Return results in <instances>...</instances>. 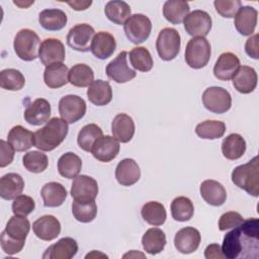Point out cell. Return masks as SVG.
<instances>
[{"instance_id":"52","label":"cell","mask_w":259,"mask_h":259,"mask_svg":"<svg viewBox=\"0 0 259 259\" xmlns=\"http://www.w3.org/2000/svg\"><path fill=\"white\" fill-rule=\"evenodd\" d=\"M14 149L12 146L3 140L0 141V167H6L7 165L11 164L14 157Z\"/></svg>"},{"instance_id":"45","label":"cell","mask_w":259,"mask_h":259,"mask_svg":"<svg viewBox=\"0 0 259 259\" xmlns=\"http://www.w3.org/2000/svg\"><path fill=\"white\" fill-rule=\"evenodd\" d=\"M130 61L132 66L140 72H149L154 65L151 53L145 47H136L130 54Z\"/></svg>"},{"instance_id":"13","label":"cell","mask_w":259,"mask_h":259,"mask_svg":"<svg viewBox=\"0 0 259 259\" xmlns=\"http://www.w3.org/2000/svg\"><path fill=\"white\" fill-rule=\"evenodd\" d=\"M40 62L46 66L63 63L66 58L65 47L63 42L54 37L46 38L41 41L38 52Z\"/></svg>"},{"instance_id":"48","label":"cell","mask_w":259,"mask_h":259,"mask_svg":"<svg viewBox=\"0 0 259 259\" xmlns=\"http://www.w3.org/2000/svg\"><path fill=\"white\" fill-rule=\"evenodd\" d=\"M35 208V202L32 197L20 194L13 199L12 202V211L15 215L26 217L31 213Z\"/></svg>"},{"instance_id":"24","label":"cell","mask_w":259,"mask_h":259,"mask_svg":"<svg viewBox=\"0 0 259 259\" xmlns=\"http://www.w3.org/2000/svg\"><path fill=\"white\" fill-rule=\"evenodd\" d=\"M257 73L255 69L249 66H240L233 77V86L242 94L253 92L257 86Z\"/></svg>"},{"instance_id":"19","label":"cell","mask_w":259,"mask_h":259,"mask_svg":"<svg viewBox=\"0 0 259 259\" xmlns=\"http://www.w3.org/2000/svg\"><path fill=\"white\" fill-rule=\"evenodd\" d=\"M52 108L45 98H37L32 101L24 110V119L31 125H40L50 120Z\"/></svg>"},{"instance_id":"12","label":"cell","mask_w":259,"mask_h":259,"mask_svg":"<svg viewBox=\"0 0 259 259\" xmlns=\"http://www.w3.org/2000/svg\"><path fill=\"white\" fill-rule=\"evenodd\" d=\"M185 31L193 36L205 37L211 29L212 20L209 14L203 10H193L184 19Z\"/></svg>"},{"instance_id":"22","label":"cell","mask_w":259,"mask_h":259,"mask_svg":"<svg viewBox=\"0 0 259 259\" xmlns=\"http://www.w3.org/2000/svg\"><path fill=\"white\" fill-rule=\"evenodd\" d=\"M141 170L138 163L131 158L121 160L115 168V178L122 186H132L139 181Z\"/></svg>"},{"instance_id":"46","label":"cell","mask_w":259,"mask_h":259,"mask_svg":"<svg viewBox=\"0 0 259 259\" xmlns=\"http://www.w3.org/2000/svg\"><path fill=\"white\" fill-rule=\"evenodd\" d=\"M0 85L9 91H18L25 85V78L16 69H4L0 73Z\"/></svg>"},{"instance_id":"8","label":"cell","mask_w":259,"mask_h":259,"mask_svg":"<svg viewBox=\"0 0 259 259\" xmlns=\"http://www.w3.org/2000/svg\"><path fill=\"white\" fill-rule=\"evenodd\" d=\"M201 100L207 110L217 114L227 112L232 106L231 94L223 87L212 86L206 88L202 93Z\"/></svg>"},{"instance_id":"20","label":"cell","mask_w":259,"mask_h":259,"mask_svg":"<svg viewBox=\"0 0 259 259\" xmlns=\"http://www.w3.org/2000/svg\"><path fill=\"white\" fill-rule=\"evenodd\" d=\"M78 252L76 240L70 237L62 238L51 245L42 254L44 259H71Z\"/></svg>"},{"instance_id":"41","label":"cell","mask_w":259,"mask_h":259,"mask_svg":"<svg viewBox=\"0 0 259 259\" xmlns=\"http://www.w3.org/2000/svg\"><path fill=\"white\" fill-rule=\"evenodd\" d=\"M171 214L177 222L189 221L194 213V206L192 201L185 196L175 197L171 202Z\"/></svg>"},{"instance_id":"4","label":"cell","mask_w":259,"mask_h":259,"mask_svg":"<svg viewBox=\"0 0 259 259\" xmlns=\"http://www.w3.org/2000/svg\"><path fill=\"white\" fill-rule=\"evenodd\" d=\"M40 47L39 36L31 29L23 28L19 30L13 41L16 56L25 62H30L38 57Z\"/></svg>"},{"instance_id":"40","label":"cell","mask_w":259,"mask_h":259,"mask_svg":"<svg viewBox=\"0 0 259 259\" xmlns=\"http://www.w3.org/2000/svg\"><path fill=\"white\" fill-rule=\"evenodd\" d=\"M30 230V223L25 217L13 215L6 224L4 233L15 240L25 242V239Z\"/></svg>"},{"instance_id":"15","label":"cell","mask_w":259,"mask_h":259,"mask_svg":"<svg viewBox=\"0 0 259 259\" xmlns=\"http://www.w3.org/2000/svg\"><path fill=\"white\" fill-rule=\"evenodd\" d=\"M201 241L200 233L193 227H185L179 230L174 237V246L182 254H190L197 250Z\"/></svg>"},{"instance_id":"17","label":"cell","mask_w":259,"mask_h":259,"mask_svg":"<svg viewBox=\"0 0 259 259\" xmlns=\"http://www.w3.org/2000/svg\"><path fill=\"white\" fill-rule=\"evenodd\" d=\"M240 67L239 58L231 53H223L213 66V75L221 81H229L233 79Z\"/></svg>"},{"instance_id":"7","label":"cell","mask_w":259,"mask_h":259,"mask_svg":"<svg viewBox=\"0 0 259 259\" xmlns=\"http://www.w3.org/2000/svg\"><path fill=\"white\" fill-rule=\"evenodd\" d=\"M123 30L131 42L140 45L149 38L152 30V22L148 16L142 13L133 14L124 22Z\"/></svg>"},{"instance_id":"33","label":"cell","mask_w":259,"mask_h":259,"mask_svg":"<svg viewBox=\"0 0 259 259\" xmlns=\"http://www.w3.org/2000/svg\"><path fill=\"white\" fill-rule=\"evenodd\" d=\"M189 4L183 0H168L163 6V15L172 24H180L189 14Z\"/></svg>"},{"instance_id":"38","label":"cell","mask_w":259,"mask_h":259,"mask_svg":"<svg viewBox=\"0 0 259 259\" xmlns=\"http://www.w3.org/2000/svg\"><path fill=\"white\" fill-rule=\"evenodd\" d=\"M69 83L76 87H89L94 81V72L86 64H76L69 70Z\"/></svg>"},{"instance_id":"5","label":"cell","mask_w":259,"mask_h":259,"mask_svg":"<svg viewBox=\"0 0 259 259\" xmlns=\"http://www.w3.org/2000/svg\"><path fill=\"white\" fill-rule=\"evenodd\" d=\"M210 44L205 37L197 36L188 40L185 48V62L192 69H201L210 59Z\"/></svg>"},{"instance_id":"49","label":"cell","mask_w":259,"mask_h":259,"mask_svg":"<svg viewBox=\"0 0 259 259\" xmlns=\"http://www.w3.org/2000/svg\"><path fill=\"white\" fill-rule=\"evenodd\" d=\"M217 12L225 18H233L242 6L240 0H215L213 2Z\"/></svg>"},{"instance_id":"2","label":"cell","mask_w":259,"mask_h":259,"mask_svg":"<svg viewBox=\"0 0 259 259\" xmlns=\"http://www.w3.org/2000/svg\"><path fill=\"white\" fill-rule=\"evenodd\" d=\"M68 123L60 117L51 118L45 126L33 133L34 147L50 152L59 147L68 135Z\"/></svg>"},{"instance_id":"34","label":"cell","mask_w":259,"mask_h":259,"mask_svg":"<svg viewBox=\"0 0 259 259\" xmlns=\"http://www.w3.org/2000/svg\"><path fill=\"white\" fill-rule=\"evenodd\" d=\"M142 245L147 253L156 255L164 250L166 245V235L159 228H151L143 235Z\"/></svg>"},{"instance_id":"54","label":"cell","mask_w":259,"mask_h":259,"mask_svg":"<svg viewBox=\"0 0 259 259\" xmlns=\"http://www.w3.org/2000/svg\"><path fill=\"white\" fill-rule=\"evenodd\" d=\"M204 257L206 259H222L225 258L222 252V247L219 244H210L204 250Z\"/></svg>"},{"instance_id":"55","label":"cell","mask_w":259,"mask_h":259,"mask_svg":"<svg viewBox=\"0 0 259 259\" xmlns=\"http://www.w3.org/2000/svg\"><path fill=\"white\" fill-rule=\"evenodd\" d=\"M67 4L70 5L74 10L81 11V10H86L92 4V1H73V2H67Z\"/></svg>"},{"instance_id":"50","label":"cell","mask_w":259,"mask_h":259,"mask_svg":"<svg viewBox=\"0 0 259 259\" xmlns=\"http://www.w3.org/2000/svg\"><path fill=\"white\" fill-rule=\"evenodd\" d=\"M0 243H1V248H2L3 252L8 255H14L16 253H19L23 249L24 244H25V242H23V241H18V240L8 237L4 233V231L1 233Z\"/></svg>"},{"instance_id":"35","label":"cell","mask_w":259,"mask_h":259,"mask_svg":"<svg viewBox=\"0 0 259 259\" xmlns=\"http://www.w3.org/2000/svg\"><path fill=\"white\" fill-rule=\"evenodd\" d=\"M246 152V141L239 134H231L222 143V153L228 160L240 159Z\"/></svg>"},{"instance_id":"25","label":"cell","mask_w":259,"mask_h":259,"mask_svg":"<svg viewBox=\"0 0 259 259\" xmlns=\"http://www.w3.org/2000/svg\"><path fill=\"white\" fill-rule=\"evenodd\" d=\"M258 11L251 6H241L235 16V27L242 35H251L257 24Z\"/></svg>"},{"instance_id":"53","label":"cell","mask_w":259,"mask_h":259,"mask_svg":"<svg viewBox=\"0 0 259 259\" xmlns=\"http://www.w3.org/2000/svg\"><path fill=\"white\" fill-rule=\"evenodd\" d=\"M259 35L256 33L249 37L245 44V52L246 54L255 60L259 59Z\"/></svg>"},{"instance_id":"28","label":"cell","mask_w":259,"mask_h":259,"mask_svg":"<svg viewBox=\"0 0 259 259\" xmlns=\"http://www.w3.org/2000/svg\"><path fill=\"white\" fill-rule=\"evenodd\" d=\"M67 189L59 182L46 183L41 190L40 195L46 207H58L62 205L67 198Z\"/></svg>"},{"instance_id":"47","label":"cell","mask_w":259,"mask_h":259,"mask_svg":"<svg viewBox=\"0 0 259 259\" xmlns=\"http://www.w3.org/2000/svg\"><path fill=\"white\" fill-rule=\"evenodd\" d=\"M22 161L24 168L31 173H41L49 165L48 156L39 151L27 152L23 156Z\"/></svg>"},{"instance_id":"42","label":"cell","mask_w":259,"mask_h":259,"mask_svg":"<svg viewBox=\"0 0 259 259\" xmlns=\"http://www.w3.org/2000/svg\"><path fill=\"white\" fill-rule=\"evenodd\" d=\"M72 213L80 223H90L97 214L95 200H74L72 203Z\"/></svg>"},{"instance_id":"21","label":"cell","mask_w":259,"mask_h":259,"mask_svg":"<svg viewBox=\"0 0 259 259\" xmlns=\"http://www.w3.org/2000/svg\"><path fill=\"white\" fill-rule=\"evenodd\" d=\"M116 49V41L113 35L107 31L97 32L91 42L90 51L99 60H105L112 56Z\"/></svg>"},{"instance_id":"43","label":"cell","mask_w":259,"mask_h":259,"mask_svg":"<svg viewBox=\"0 0 259 259\" xmlns=\"http://www.w3.org/2000/svg\"><path fill=\"white\" fill-rule=\"evenodd\" d=\"M226 124L221 120H205L198 123L195 127V133L200 139L215 140L225 135Z\"/></svg>"},{"instance_id":"23","label":"cell","mask_w":259,"mask_h":259,"mask_svg":"<svg viewBox=\"0 0 259 259\" xmlns=\"http://www.w3.org/2000/svg\"><path fill=\"white\" fill-rule=\"evenodd\" d=\"M200 195L204 201L212 206L223 205L227 199V191L219 181L207 179L200 184Z\"/></svg>"},{"instance_id":"3","label":"cell","mask_w":259,"mask_h":259,"mask_svg":"<svg viewBox=\"0 0 259 259\" xmlns=\"http://www.w3.org/2000/svg\"><path fill=\"white\" fill-rule=\"evenodd\" d=\"M233 183L248 194L257 197L259 195V162L255 156L248 163L237 166L232 172Z\"/></svg>"},{"instance_id":"32","label":"cell","mask_w":259,"mask_h":259,"mask_svg":"<svg viewBox=\"0 0 259 259\" xmlns=\"http://www.w3.org/2000/svg\"><path fill=\"white\" fill-rule=\"evenodd\" d=\"M68 75L69 69L65 64H53L46 67L44 72V81L49 88L57 89L68 84Z\"/></svg>"},{"instance_id":"51","label":"cell","mask_w":259,"mask_h":259,"mask_svg":"<svg viewBox=\"0 0 259 259\" xmlns=\"http://www.w3.org/2000/svg\"><path fill=\"white\" fill-rule=\"evenodd\" d=\"M244 221L243 217L237 211H228L221 215L219 220V229L224 232L233 229Z\"/></svg>"},{"instance_id":"10","label":"cell","mask_w":259,"mask_h":259,"mask_svg":"<svg viewBox=\"0 0 259 259\" xmlns=\"http://www.w3.org/2000/svg\"><path fill=\"white\" fill-rule=\"evenodd\" d=\"M94 28L87 23H80L73 26L67 34L68 46L77 52H88L95 35Z\"/></svg>"},{"instance_id":"30","label":"cell","mask_w":259,"mask_h":259,"mask_svg":"<svg viewBox=\"0 0 259 259\" xmlns=\"http://www.w3.org/2000/svg\"><path fill=\"white\" fill-rule=\"evenodd\" d=\"M66 13L57 8H49L42 10L38 15V22L42 28L50 31H58L63 29L67 24Z\"/></svg>"},{"instance_id":"27","label":"cell","mask_w":259,"mask_h":259,"mask_svg":"<svg viewBox=\"0 0 259 259\" xmlns=\"http://www.w3.org/2000/svg\"><path fill=\"white\" fill-rule=\"evenodd\" d=\"M24 180L17 173H7L0 179V196L5 200H12L22 193Z\"/></svg>"},{"instance_id":"9","label":"cell","mask_w":259,"mask_h":259,"mask_svg":"<svg viewBox=\"0 0 259 259\" xmlns=\"http://www.w3.org/2000/svg\"><path fill=\"white\" fill-rule=\"evenodd\" d=\"M59 113L67 123L77 122L86 113V102L78 95H65L59 101Z\"/></svg>"},{"instance_id":"11","label":"cell","mask_w":259,"mask_h":259,"mask_svg":"<svg viewBox=\"0 0 259 259\" xmlns=\"http://www.w3.org/2000/svg\"><path fill=\"white\" fill-rule=\"evenodd\" d=\"M107 77L119 84L126 83L137 76L135 70L127 65V53L120 52L111 62H109L105 69Z\"/></svg>"},{"instance_id":"14","label":"cell","mask_w":259,"mask_h":259,"mask_svg":"<svg viewBox=\"0 0 259 259\" xmlns=\"http://www.w3.org/2000/svg\"><path fill=\"white\" fill-rule=\"evenodd\" d=\"M98 194L97 181L88 175H78L71 185V196L74 200H95Z\"/></svg>"},{"instance_id":"6","label":"cell","mask_w":259,"mask_h":259,"mask_svg":"<svg viewBox=\"0 0 259 259\" xmlns=\"http://www.w3.org/2000/svg\"><path fill=\"white\" fill-rule=\"evenodd\" d=\"M180 34L175 28L165 27L160 30L156 40V49L163 61L174 60L180 52Z\"/></svg>"},{"instance_id":"16","label":"cell","mask_w":259,"mask_h":259,"mask_svg":"<svg viewBox=\"0 0 259 259\" xmlns=\"http://www.w3.org/2000/svg\"><path fill=\"white\" fill-rule=\"evenodd\" d=\"M119 142L111 136H101L93 145L91 153L100 162H110L119 153Z\"/></svg>"},{"instance_id":"18","label":"cell","mask_w":259,"mask_h":259,"mask_svg":"<svg viewBox=\"0 0 259 259\" xmlns=\"http://www.w3.org/2000/svg\"><path fill=\"white\" fill-rule=\"evenodd\" d=\"M32 231L38 239L42 241H52L60 235L61 224L56 217L46 214L38 218L32 224Z\"/></svg>"},{"instance_id":"36","label":"cell","mask_w":259,"mask_h":259,"mask_svg":"<svg viewBox=\"0 0 259 259\" xmlns=\"http://www.w3.org/2000/svg\"><path fill=\"white\" fill-rule=\"evenodd\" d=\"M82 161L80 157L72 152L63 154L58 160L59 174L67 179H73L80 173Z\"/></svg>"},{"instance_id":"37","label":"cell","mask_w":259,"mask_h":259,"mask_svg":"<svg viewBox=\"0 0 259 259\" xmlns=\"http://www.w3.org/2000/svg\"><path fill=\"white\" fill-rule=\"evenodd\" d=\"M104 13L108 20L115 24L121 25L124 24V22L130 18L132 10L126 2L120 0H112L105 4Z\"/></svg>"},{"instance_id":"1","label":"cell","mask_w":259,"mask_h":259,"mask_svg":"<svg viewBox=\"0 0 259 259\" xmlns=\"http://www.w3.org/2000/svg\"><path fill=\"white\" fill-rule=\"evenodd\" d=\"M222 252L227 259L259 257V221L257 218L244 220L228 232L224 238Z\"/></svg>"},{"instance_id":"26","label":"cell","mask_w":259,"mask_h":259,"mask_svg":"<svg viewBox=\"0 0 259 259\" xmlns=\"http://www.w3.org/2000/svg\"><path fill=\"white\" fill-rule=\"evenodd\" d=\"M135 122L132 116L126 113H118L114 116L111 123L113 138L120 143H128L135 135Z\"/></svg>"},{"instance_id":"44","label":"cell","mask_w":259,"mask_h":259,"mask_svg":"<svg viewBox=\"0 0 259 259\" xmlns=\"http://www.w3.org/2000/svg\"><path fill=\"white\" fill-rule=\"evenodd\" d=\"M101 136H103L102 130L95 123H89L80 130L77 137V143L83 151L91 152L94 143Z\"/></svg>"},{"instance_id":"31","label":"cell","mask_w":259,"mask_h":259,"mask_svg":"<svg viewBox=\"0 0 259 259\" xmlns=\"http://www.w3.org/2000/svg\"><path fill=\"white\" fill-rule=\"evenodd\" d=\"M87 97L96 106L106 105L112 99V88L107 81L95 80L87 89Z\"/></svg>"},{"instance_id":"29","label":"cell","mask_w":259,"mask_h":259,"mask_svg":"<svg viewBox=\"0 0 259 259\" xmlns=\"http://www.w3.org/2000/svg\"><path fill=\"white\" fill-rule=\"evenodd\" d=\"M34 135L22 125L13 126L7 137V142L16 152H24L34 146Z\"/></svg>"},{"instance_id":"39","label":"cell","mask_w":259,"mask_h":259,"mask_svg":"<svg viewBox=\"0 0 259 259\" xmlns=\"http://www.w3.org/2000/svg\"><path fill=\"white\" fill-rule=\"evenodd\" d=\"M142 218L149 224L155 227L162 226L167 218L164 204L158 201L146 202L141 209Z\"/></svg>"}]
</instances>
